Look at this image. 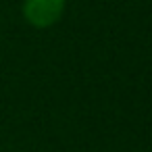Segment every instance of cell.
<instances>
[{
	"label": "cell",
	"mask_w": 152,
	"mask_h": 152,
	"mask_svg": "<svg viewBox=\"0 0 152 152\" xmlns=\"http://www.w3.org/2000/svg\"><path fill=\"white\" fill-rule=\"evenodd\" d=\"M58 7H61V0H29V13H31L34 21H38V23L50 21L56 15Z\"/></svg>",
	"instance_id": "6da1fadb"
}]
</instances>
